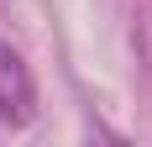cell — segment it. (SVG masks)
Instances as JSON below:
<instances>
[{
	"label": "cell",
	"mask_w": 152,
	"mask_h": 147,
	"mask_svg": "<svg viewBox=\"0 0 152 147\" xmlns=\"http://www.w3.org/2000/svg\"><path fill=\"white\" fill-rule=\"evenodd\" d=\"M31 116H37V79L11 42H0V126L21 132L31 126Z\"/></svg>",
	"instance_id": "obj_1"
}]
</instances>
